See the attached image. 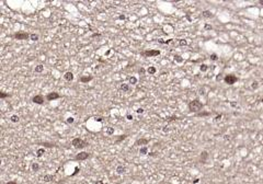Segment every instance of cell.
Returning a JSON list of instances; mask_svg holds the SVG:
<instances>
[{
    "label": "cell",
    "mask_w": 263,
    "mask_h": 184,
    "mask_svg": "<svg viewBox=\"0 0 263 184\" xmlns=\"http://www.w3.org/2000/svg\"><path fill=\"white\" fill-rule=\"evenodd\" d=\"M187 107H189V111L191 113L198 114L202 111V108L204 107V104L202 103L198 99H194V100H192L189 104H187Z\"/></svg>",
    "instance_id": "cell-1"
},
{
    "label": "cell",
    "mask_w": 263,
    "mask_h": 184,
    "mask_svg": "<svg viewBox=\"0 0 263 184\" xmlns=\"http://www.w3.org/2000/svg\"><path fill=\"white\" fill-rule=\"evenodd\" d=\"M71 145H72V147L76 148V149H83V148H86L89 144H88V141L81 139V138H79V137H76V138L72 139Z\"/></svg>",
    "instance_id": "cell-2"
},
{
    "label": "cell",
    "mask_w": 263,
    "mask_h": 184,
    "mask_svg": "<svg viewBox=\"0 0 263 184\" xmlns=\"http://www.w3.org/2000/svg\"><path fill=\"white\" fill-rule=\"evenodd\" d=\"M140 55L143 57H156L160 55L159 49H148V50H143L140 53Z\"/></svg>",
    "instance_id": "cell-3"
},
{
    "label": "cell",
    "mask_w": 263,
    "mask_h": 184,
    "mask_svg": "<svg viewBox=\"0 0 263 184\" xmlns=\"http://www.w3.org/2000/svg\"><path fill=\"white\" fill-rule=\"evenodd\" d=\"M30 35L31 34H29L26 32H18L16 34H13V38L19 40V41H26L30 38Z\"/></svg>",
    "instance_id": "cell-4"
},
{
    "label": "cell",
    "mask_w": 263,
    "mask_h": 184,
    "mask_svg": "<svg viewBox=\"0 0 263 184\" xmlns=\"http://www.w3.org/2000/svg\"><path fill=\"white\" fill-rule=\"evenodd\" d=\"M224 81H225V83L229 84V86H231V84L236 83L238 81V78L235 76V75H226L225 78H224Z\"/></svg>",
    "instance_id": "cell-5"
},
{
    "label": "cell",
    "mask_w": 263,
    "mask_h": 184,
    "mask_svg": "<svg viewBox=\"0 0 263 184\" xmlns=\"http://www.w3.org/2000/svg\"><path fill=\"white\" fill-rule=\"evenodd\" d=\"M89 157H90V153H88L86 151H82V152L77 153V155L75 156V160L76 161H83V160H87Z\"/></svg>",
    "instance_id": "cell-6"
},
{
    "label": "cell",
    "mask_w": 263,
    "mask_h": 184,
    "mask_svg": "<svg viewBox=\"0 0 263 184\" xmlns=\"http://www.w3.org/2000/svg\"><path fill=\"white\" fill-rule=\"evenodd\" d=\"M59 98H60V95H59V93H57V92H49L46 95L47 101H54V100H57V99H59Z\"/></svg>",
    "instance_id": "cell-7"
},
{
    "label": "cell",
    "mask_w": 263,
    "mask_h": 184,
    "mask_svg": "<svg viewBox=\"0 0 263 184\" xmlns=\"http://www.w3.org/2000/svg\"><path fill=\"white\" fill-rule=\"evenodd\" d=\"M32 102H33V103H35V104H40V105L43 104V103H44V98H43V95L37 94V95L33 96Z\"/></svg>",
    "instance_id": "cell-8"
},
{
    "label": "cell",
    "mask_w": 263,
    "mask_h": 184,
    "mask_svg": "<svg viewBox=\"0 0 263 184\" xmlns=\"http://www.w3.org/2000/svg\"><path fill=\"white\" fill-rule=\"evenodd\" d=\"M149 144V140L147 139V138H139V139H137L135 141V146H141V147H145L146 145Z\"/></svg>",
    "instance_id": "cell-9"
},
{
    "label": "cell",
    "mask_w": 263,
    "mask_h": 184,
    "mask_svg": "<svg viewBox=\"0 0 263 184\" xmlns=\"http://www.w3.org/2000/svg\"><path fill=\"white\" fill-rule=\"evenodd\" d=\"M208 157H209V155H208V152L206 151V150L202 151V152H201V156H199V161H201V163H206Z\"/></svg>",
    "instance_id": "cell-10"
},
{
    "label": "cell",
    "mask_w": 263,
    "mask_h": 184,
    "mask_svg": "<svg viewBox=\"0 0 263 184\" xmlns=\"http://www.w3.org/2000/svg\"><path fill=\"white\" fill-rule=\"evenodd\" d=\"M38 145H40V146H42L43 147V148H56L57 147V145H55V144H52V143H38Z\"/></svg>",
    "instance_id": "cell-11"
},
{
    "label": "cell",
    "mask_w": 263,
    "mask_h": 184,
    "mask_svg": "<svg viewBox=\"0 0 263 184\" xmlns=\"http://www.w3.org/2000/svg\"><path fill=\"white\" fill-rule=\"evenodd\" d=\"M92 79H93L92 76H82V77H80V81L82 83H88V82H90Z\"/></svg>",
    "instance_id": "cell-12"
},
{
    "label": "cell",
    "mask_w": 263,
    "mask_h": 184,
    "mask_svg": "<svg viewBox=\"0 0 263 184\" xmlns=\"http://www.w3.org/2000/svg\"><path fill=\"white\" fill-rule=\"evenodd\" d=\"M127 138V135L124 134V135H120V136H116L115 137V140H114V143L115 144H120L121 141H123L124 139H126Z\"/></svg>",
    "instance_id": "cell-13"
},
{
    "label": "cell",
    "mask_w": 263,
    "mask_h": 184,
    "mask_svg": "<svg viewBox=\"0 0 263 184\" xmlns=\"http://www.w3.org/2000/svg\"><path fill=\"white\" fill-rule=\"evenodd\" d=\"M120 90H122L123 92H128L131 90V87H129L128 83H122L120 86Z\"/></svg>",
    "instance_id": "cell-14"
},
{
    "label": "cell",
    "mask_w": 263,
    "mask_h": 184,
    "mask_svg": "<svg viewBox=\"0 0 263 184\" xmlns=\"http://www.w3.org/2000/svg\"><path fill=\"white\" fill-rule=\"evenodd\" d=\"M64 78H65V80H67V81H72L74 80V74H72L71 71H67L64 75Z\"/></svg>",
    "instance_id": "cell-15"
},
{
    "label": "cell",
    "mask_w": 263,
    "mask_h": 184,
    "mask_svg": "<svg viewBox=\"0 0 263 184\" xmlns=\"http://www.w3.org/2000/svg\"><path fill=\"white\" fill-rule=\"evenodd\" d=\"M125 171H126V168L124 167V165H122V164L117 165V167H116V173L117 174H123Z\"/></svg>",
    "instance_id": "cell-16"
},
{
    "label": "cell",
    "mask_w": 263,
    "mask_h": 184,
    "mask_svg": "<svg viewBox=\"0 0 263 184\" xmlns=\"http://www.w3.org/2000/svg\"><path fill=\"white\" fill-rule=\"evenodd\" d=\"M54 179H55V176L52 175V174H46V175H44L43 181L44 182H50V181H54Z\"/></svg>",
    "instance_id": "cell-17"
},
{
    "label": "cell",
    "mask_w": 263,
    "mask_h": 184,
    "mask_svg": "<svg viewBox=\"0 0 263 184\" xmlns=\"http://www.w3.org/2000/svg\"><path fill=\"white\" fill-rule=\"evenodd\" d=\"M202 16H203L204 18H207V19H209V18H213L214 17V14L212 13L211 11H208V10H205L202 12Z\"/></svg>",
    "instance_id": "cell-18"
},
{
    "label": "cell",
    "mask_w": 263,
    "mask_h": 184,
    "mask_svg": "<svg viewBox=\"0 0 263 184\" xmlns=\"http://www.w3.org/2000/svg\"><path fill=\"white\" fill-rule=\"evenodd\" d=\"M44 153H45V148H38L36 150V157H37V158H41Z\"/></svg>",
    "instance_id": "cell-19"
},
{
    "label": "cell",
    "mask_w": 263,
    "mask_h": 184,
    "mask_svg": "<svg viewBox=\"0 0 263 184\" xmlns=\"http://www.w3.org/2000/svg\"><path fill=\"white\" fill-rule=\"evenodd\" d=\"M31 169H32V171H34V172H36V171H38L40 170V164L38 163H36V162H33L32 165H31Z\"/></svg>",
    "instance_id": "cell-20"
},
{
    "label": "cell",
    "mask_w": 263,
    "mask_h": 184,
    "mask_svg": "<svg viewBox=\"0 0 263 184\" xmlns=\"http://www.w3.org/2000/svg\"><path fill=\"white\" fill-rule=\"evenodd\" d=\"M147 72H148L149 75H155L156 72H157V69L153 67V66H150V67L147 69Z\"/></svg>",
    "instance_id": "cell-21"
},
{
    "label": "cell",
    "mask_w": 263,
    "mask_h": 184,
    "mask_svg": "<svg viewBox=\"0 0 263 184\" xmlns=\"http://www.w3.org/2000/svg\"><path fill=\"white\" fill-rule=\"evenodd\" d=\"M139 153H140V155H147V153H148V148H147V146H145V147H140V149H139Z\"/></svg>",
    "instance_id": "cell-22"
},
{
    "label": "cell",
    "mask_w": 263,
    "mask_h": 184,
    "mask_svg": "<svg viewBox=\"0 0 263 184\" xmlns=\"http://www.w3.org/2000/svg\"><path fill=\"white\" fill-rule=\"evenodd\" d=\"M30 40L33 41V42L38 41V35H37V34H35V33H32V34L30 35Z\"/></svg>",
    "instance_id": "cell-23"
},
{
    "label": "cell",
    "mask_w": 263,
    "mask_h": 184,
    "mask_svg": "<svg viewBox=\"0 0 263 184\" xmlns=\"http://www.w3.org/2000/svg\"><path fill=\"white\" fill-rule=\"evenodd\" d=\"M10 120L12 123H18L20 120V117L18 116V115H12L11 117H10Z\"/></svg>",
    "instance_id": "cell-24"
},
{
    "label": "cell",
    "mask_w": 263,
    "mask_h": 184,
    "mask_svg": "<svg viewBox=\"0 0 263 184\" xmlns=\"http://www.w3.org/2000/svg\"><path fill=\"white\" fill-rule=\"evenodd\" d=\"M44 70V66L43 65H37L35 67V72H42Z\"/></svg>",
    "instance_id": "cell-25"
},
{
    "label": "cell",
    "mask_w": 263,
    "mask_h": 184,
    "mask_svg": "<svg viewBox=\"0 0 263 184\" xmlns=\"http://www.w3.org/2000/svg\"><path fill=\"white\" fill-rule=\"evenodd\" d=\"M128 82L131 84H136V83H137V79H136L135 77H129L128 78Z\"/></svg>",
    "instance_id": "cell-26"
},
{
    "label": "cell",
    "mask_w": 263,
    "mask_h": 184,
    "mask_svg": "<svg viewBox=\"0 0 263 184\" xmlns=\"http://www.w3.org/2000/svg\"><path fill=\"white\" fill-rule=\"evenodd\" d=\"M199 69H201V71H202V72H205V71H207L208 66H207V65H205V64H202V65H201V67H199Z\"/></svg>",
    "instance_id": "cell-27"
},
{
    "label": "cell",
    "mask_w": 263,
    "mask_h": 184,
    "mask_svg": "<svg viewBox=\"0 0 263 184\" xmlns=\"http://www.w3.org/2000/svg\"><path fill=\"white\" fill-rule=\"evenodd\" d=\"M107 134L109 135V136L113 135V134H114V128H113V127H108V129H107Z\"/></svg>",
    "instance_id": "cell-28"
},
{
    "label": "cell",
    "mask_w": 263,
    "mask_h": 184,
    "mask_svg": "<svg viewBox=\"0 0 263 184\" xmlns=\"http://www.w3.org/2000/svg\"><path fill=\"white\" fill-rule=\"evenodd\" d=\"M10 94L9 93H6V92H0V98L1 99H6V98H9Z\"/></svg>",
    "instance_id": "cell-29"
},
{
    "label": "cell",
    "mask_w": 263,
    "mask_h": 184,
    "mask_svg": "<svg viewBox=\"0 0 263 184\" xmlns=\"http://www.w3.org/2000/svg\"><path fill=\"white\" fill-rule=\"evenodd\" d=\"M179 45H180V46H186V45H187L186 40H183V38H182V40H180L179 41Z\"/></svg>",
    "instance_id": "cell-30"
},
{
    "label": "cell",
    "mask_w": 263,
    "mask_h": 184,
    "mask_svg": "<svg viewBox=\"0 0 263 184\" xmlns=\"http://www.w3.org/2000/svg\"><path fill=\"white\" fill-rule=\"evenodd\" d=\"M174 60H175V62H178V63H182L183 58H181V56H179V55H175L174 56Z\"/></svg>",
    "instance_id": "cell-31"
},
{
    "label": "cell",
    "mask_w": 263,
    "mask_h": 184,
    "mask_svg": "<svg viewBox=\"0 0 263 184\" xmlns=\"http://www.w3.org/2000/svg\"><path fill=\"white\" fill-rule=\"evenodd\" d=\"M208 115H211V113H208V112H203V113L196 114V116H208Z\"/></svg>",
    "instance_id": "cell-32"
},
{
    "label": "cell",
    "mask_w": 263,
    "mask_h": 184,
    "mask_svg": "<svg viewBox=\"0 0 263 184\" xmlns=\"http://www.w3.org/2000/svg\"><path fill=\"white\" fill-rule=\"evenodd\" d=\"M159 43H161V44H169V43H171L172 40H168V41H164V40H158Z\"/></svg>",
    "instance_id": "cell-33"
},
{
    "label": "cell",
    "mask_w": 263,
    "mask_h": 184,
    "mask_svg": "<svg viewBox=\"0 0 263 184\" xmlns=\"http://www.w3.org/2000/svg\"><path fill=\"white\" fill-rule=\"evenodd\" d=\"M218 59V56L216 55V54H212L211 55V60H217Z\"/></svg>",
    "instance_id": "cell-34"
},
{
    "label": "cell",
    "mask_w": 263,
    "mask_h": 184,
    "mask_svg": "<svg viewBox=\"0 0 263 184\" xmlns=\"http://www.w3.org/2000/svg\"><path fill=\"white\" fill-rule=\"evenodd\" d=\"M74 120H75L74 117H68V118H67V123H68V124H72V123H74Z\"/></svg>",
    "instance_id": "cell-35"
},
{
    "label": "cell",
    "mask_w": 263,
    "mask_h": 184,
    "mask_svg": "<svg viewBox=\"0 0 263 184\" xmlns=\"http://www.w3.org/2000/svg\"><path fill=\"white\" fill-rule=\"evenodd\" d=\"M204 29H205V30H212V29H213V26L209 25V24H205Z\"/></svg>",
    "instance_id": "cell-36"
},
{
    "label": "cell",
    "mask_w": 263,
    "mask_h": 184,
    "mask_svg": "<svg viewBox=\"0 0 263 184\" xmlns=\"http://www.w3.org/2000/svg\"><path fill=\"white\" fill-rule=\"evenodd\" d=\"M136 112H137L138 114H141V113H144V108H141V107L137 108V110H136Z\"/></svg>",
    "instance_id": "cell-37"
},
{
    "label": "cell",
    "mask_w": 263,
    "mask_h": 184,
    "mask_svg": "<svg viewBox=\"0 0 263 184\" xmlns=\"http://www.w3.org/2000/svg\"><path fill=\"white\" fill-rule=\"evenodd\" d=\"M251 87H252V89H256V88H258V82H256V81H254V82L252 83Z\"/></svg>",
    "instance_id": "cell-38"
},
{
    "label": "cell",
    "mask_w": 263,
    "mask_h": 184,
    "mask_svg": "<svg viewBox=\"0 0 263 184\" xmlns=\"http://www.w3.org/2000/svg\"><path fill=\"white\" fill-rule=\"evenodd\" d=\"M138 72H139V74H140V75H144V74H145V72H146V70H145V68H140V69H139V70H138Z\"/></svg>",
    "instance_id": "cell-39"
},
{
    "label": "cell",
    "mask_w": 263,
    "mask_h": 184,
    "mask_svg": "<svg viewBox=\"0 0 263 184\" xmlns=\"http://www.w3.org/2000/svg\"><path fill=\"white\" fill-rule=\"evenodd\" d=\"M126 117H127L128 120H133V118H134V117H133V115H131V114H127V115H126Z\"/></svg>",
    "instance_id": "cell-40"
},
{
    "label": "cell",
    "mask_w": 263,
    "mask_h": 184,
    "mask_svg": "<svg viewBox=\"0 0 263 184\" xmlns=\"http://www.w3.org/2000/svg\"><path fill=\"white\" fill-rule=\"evenodd\" d=\"M220 118H222V114H219V115H217V116L215 117V122H218Z\"/></svg>",
    "instance_id": "cell-41"
},
{
    "label": "cell",
    "mask_w": 263,
    "mask_h": 184,
    "mask_svg": "<svg viewBox=\"0 0 263 184\" xmlns=\"http://www.w3.org/2000/svg\"><path fill=\"white\" fill-rule=\"evenodd\" d=\"M94 184H107V183H104L102 180H98L96 182H94Z\"/></svg>",
    "instance_id": "cell-42"
},
{
    "label": "cell",
    "mask_w": 263,
    "mask_h": 184,
    "mask_svg": "<svg viewBox=\"0 0 263 184\" xmlns=\"http://www.w3.org/2000/svg\"><path fill=\"white\" fill-rule=\"evenodd\" d=\"M6 184H18V183H17V181H9Z\"/></svg>",
    "instance_id": "cell-43"
},
{
    "label": "cell",
    "mask_w": 263,
    "mask_h": 184,
    "mask_svg": "<svg viewBox=\"0 0 263 184\" xmlns=\"http://www.w3.org/2000/svg\"><path fill=\"white\" fill-rule=\"evenodd\" d=\"M100 36H101V34H99V33H95V34L92 35V37H100Z\"/></svg>",
    "instance_id": "cell-44"
},
{
    "label": "cell",
    "mask_w": 263,
    "mask_h": 184,
    "mask_svg": "<svg viewBox=\"0 0 263 184\" xmlns=\"http://www.w3.org/2000/svg\"><path fill=\"white\" fill-rule=\"evenodd\" d=\"M119 19L120 20H124V19H125V16H124V14H121V16L119 17Z\"/></svg>",
    "instance_id": "cell-45"
},
{
    "label": "cell",
    "mask_w": 263,
    "mask_h": 184,
    "mask_svg": "<svg viewBox=\"0 0 263 184\" xmlns=\"http://www.w3.org/2000/svg\"><path fill=\"white\" fill-rule=\"evenodd\" d=\"M259 4H260V5H262V6H263V0H259Z\"/></svg>",
    "instance_id": "cell-46"
},
{
    "label": "cell",
    "mask_w": 263,
    "mask_h": 184,
    "mask_svg": "<svg viewBox=\"0 0 263 184\" xmlns=\"http://www.w3.org/2000/svg\"><path fill=\"white\" fill-rule=\"evenodd\" d=\"M261 102H262V103H263V99H262V100H261Z\"/></svg>",
    "instance_id": "cell-47"
}]
</instances>
